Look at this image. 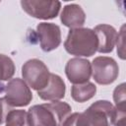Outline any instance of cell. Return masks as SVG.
Wrapping results in <instances>:
<instances>
[{"mask_svg":"<svg viewBox=\"0 0 126 126\" xmlns=\"http://www.w3.org/2000/svg\"><path fill=\"white\" fill-rule=\"evenodd\" d=\"M21 5L24 11L30 16L42 20L55 18L61 7L59 1L44 0H23L21 1Z\"/></svg>","mask_w":126,"mask_h":126,"instance_id":"52a82bcc","label":"cell"},{"mask_svg":"<svg viewBox=\"0 0 126 126\" xmlns=\"http://www.w3.org/2000/svg\"><path fill=\"white\" fill-rule=\"evenodd\" d=\"M117 53L121 59H125V25L121 27L120 32L117 36Z\"/></svg>","mask_w":126,"mask_h":126,"instance_id":"e0dca14e","label":"cell"},{"mask_svg":"<svg viewBox=\"0 0 126 126\" xmlns=\"http://www.w3.org/2000/svg\"><path fill=\"white\" fill-rule=\"evenodd\" d=\"M94 32L97 37V51L100 53H109L113 50V47L117 41V32L116 30L106 24L97 25Z\"/></svg>","mask_w":126,"mask_h":126,"instance_id":"30bf717a","label":"cell"},{"mask_svg":"<svg viewBox=\"0 0 126 126\" xmlns=\"http://www.w3.org/2000/svg\"><path fill=\"white\" fill-rule=\"evenodd\" d=\"M114 119V106L107 100H97L84 112L68 115L62 126H110Z\"/></svg>","mask_w":126,"mask_h":126,"instance_id":"6da1fadb","label":"cell"},{"mask_svg":"<svg viewBox=\"0 0 126 126\" xmlns=\"http://www.w3.org/2000/svg\"><path fill=\"white\" fill-rule=\"evenodd\" d=\"M86 15L81 6L69 4L63 8L61 13V22L64 26L72 29H78L85 24Z\"/></svg>","mask_w":126,"mask_h":126,"instance_id":"7c38bea8","label":"cell"},{"mask_svg":"<svg viewBox=\"0 0 126 126\" xmlns=\"http://www.w3.org/2000/svg\"><path fill=\"white\" fill-rule=\"evenodd\" d=\"M65 84L61 77L50 73L48 84L41 90L37 91V94L43 100H58L65 95Z\"/></svg>","mask_w":126,"mask_h":126,"instance_id":"8fae6325","label":"cell"},{"mask_svg":"<svg viewBox=\"0 0 126 126\" xmlns=\"http://www.w3.org/2000/svg\"><path fill=\"white\" fill-rule=\"evenodd\" d=\"M13 110V106H11L5 97L0 98V124L6 121L8 114Z\"/></svg>","mask_w":126,"mask_h":126,"instance_id":"ac0fdd59","label":"cell"},{"mask_svg":"<svg viewBox=\"0 0 126 126\" xmlns=\"http://www.w3.org/2000/svg\"><path fill=\"white\" fill-rule=\"evenodd\" d=\"M6 126H31L28 112L22 109H13L6 118Z\"/></svg>","mask_w":126,"mask_h":126,"instance_id":"2e32d148","label":"cell"},{"mask_svg":"<svg viewBox=\"0 0 126 126\" xmlns=\"http://www.w3.org/2000/svg\"><path fill=\"white\" fill-rule=\"evenodd\" d=\"M65 73L68 80L75 84H84L89 82L92 75V66L89 60L83 58H72L65 66Z\"/></svg>","mask_w":126,"mask_h":126,"instance_id":"9c48e42d","label":"cell"},{"mask_svg":"<svg viewBox=\"0 0 126 126\" xmlns=\"http://www.w3.org/2000/svg\"><path fill=\"white\" fill-rule=\"evenodd\" d=\"M36 34L40 47L45 52L56 49L61 43L60 28L53 23L38 24L36 27Z\"/></svg>","mask_w":126,"mask_h":126,"instance_id":"ba28073f","label":"cell"},{"mask_svg":"<svg viewBox=\"0 0 126 126\" xmlns=\"http://www.w3.org/2000/svg\"><path fill=\"white\" fill-rule=\"evenodd\" d=\"M14 73L15 65L13 60L4 54H0V92H2V89L4 87L2 82L10 80L13 77Z\"/></svg>","mask_w":126,"mask_h":126,"instance_id":"9a60e30c","label":"cell"},{"mask_svg":"<svg viewBox=\"0 0 126 126\" xmlns=\"http://www.w3.org/2000/svg\"><path fill=\"white\" fill-rule=\"evenodd\" d=\"M92 73L94 81L99 85H109L113 83L119 73L116 61L107 56H98L93 60Z\"/></svg>","mask_w":126,"mask_h":126,"instance_id":"5b68a950","label":"cell"},{"mask_svg":"<svg viewBox=\"0 0 126 126\" xmlns=\"http://www.w3.org/2000/svg\"><path fill=\"white\" fill-rule=\"evenodd\" d=\"M2 92L5 93V99L11 106H26L32 99V94L26 84L20 78L12 79L4 85Z\"/></svg>","mask_w":126,"mask_h":126,"instance_id":"8992f818","label":"cell"},{"mask_svg":"<svg viewBox=\"0 0 126 126\" xmlns=\"http://www.w3.org/2000/svg\"><path fill=\"white\" fill-rule=\"evenodd\" d=\"M126 91L125 84L122 83L117 86L113 92V99L115 102V119L114 126H125L126 118Z\"/></svg>","mask_w":126,"mask_h":126,"instance_id":"4fadbf2b","label":"cell"},{"mask_svg":"<svg viewBox=\"0 0 126 126\" xmlns=\"http://www.w3.org/2000/svg\"><path fill=\"white\" fill-rule=\"evenodd\" d=\"M22 75L28 85L39 91L43 89L49 81L50 73L46 65L39 59H30L22 66Z\"/></svg>","mask_w":126,"mask_h":126,"instance_id":"277c9868","label":"cell"},{"mask_svg":"<svg viewBox=\"0 0 126 126\" xmlns=\"http://www.w3.org/2000/svg\"><path fill=\"white\" fill-rule=\"evenodd\" d=\"M71 110V106L62 101H53L50 103L33 105L28 112L30 125L62 126Z\"/></svg>","mask_w":126,"mask_h":126,"instance_id":"7a4b0ae2","label":"cell"},{"mask_svg":"<svg viewBox=\"0 0 126 126\" xmlns=\"http://www.w3.org/2000/svg\"><path fill=\"white\" fill-rule=\"evenodd\" d=\"M96 92V88L94 84L91 82H87L84 84L74 85L71 89L72 98L78 102H84L91 99Z\"/></svg>","mask_w":126,"mask_h":126,"instance_id":"5bb4252c","label":"cell"},{"mask_svg":"<svg viewBox=\"0 0 126 126\" xmlns=\"http://www.w3.org/2000/svg\"><path fill=\"white\" fill-rule=\"evenodd\" d=\"M97 37L93 30L78 28L70 30L64 47L72 55L90 57L97 51Z\"/></svg>","mask_w":126,"mask_h":126,"instance_id":"3957f363","label":"cell"}]
</instances>
